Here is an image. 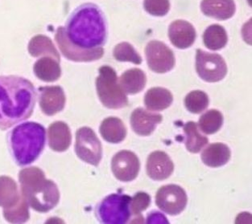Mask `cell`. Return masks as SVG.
<instances>
[{
  "label": "cell",
  "instance_id": "d4e9b609",
  "mask_svg": "<svg viewBox=\"0 0 252 224\" xmlns=\"http://www.w3.org/2000/svg\"><path fill=\"white\" fill-rule=\"evenodd\" d=\"M184 131L186 135V149L192 154L199 153L208 143V139L200 134L197 125L194 121H189L184 125Z\"/></svg>",
  "mask_w": 252,
  "mask_h": 224
},
{
  "label": "cell",
  "instance_id": "8992f818",
  "mask_svg": "<svg viewBox=\"0 0 252 224\" xmlns=\"http://www.w3.org/2000/svg\"><path fill=\"white\" fill-rule=\"evenodd\" d=\"M130 196L112 194L100 202L96 215L100 222L106 224H124L128 223L131 212Z\"/></svg>",
  "mask_w": 252,
  "mask_h": 224
},
{
  "label": "cell",
  "instance_id": "f1b7e54d",
  "mask_svg": "<svg viewBox=\"0 0 252 224\" xmlns=\"http://www.w3.org/2000/svg\"><path fill=\"white\" fill-rule=\"evenodd\" d=\"M210 105L208 95L202 91L196 90L189 92L185 99L186 109L192 113H201Z\"/></svg>",
  "mask_w": 252,
  "mask_h": 224
},
{
  "label": "cell",
  "instance_id": "cb8c5ba5",
  "mask_svg": "<svg viewBox=\"0 0 252 224\" xmlns=\"http://www.w3.org/2000/svg\"><path fill=\"white\" fill-rule=\"evenodd\" d=\"M21 195L16 182L7 176L0 177V207L8 209L19 202Z\"/></svg>",
  "mask_w": 252,
  "mask_h": 224
},
{
  "label": "cell",
  "instance_id": "1f68e13d",
  "mask_svg": "<svg viewBox=\"0 0 252 224\" xmlns=\"http://www.w3.org/2000/svg\"><path fill=\"white\" fill-rule=\"evenodd\" d=\"M144 9L155 16H164L170 9L169 0H144Z\"/></svg>",
  "mask_w": 252,
  "mask_h": 224
},
{
  "label": "cell",
  "instance_id": "ba28073f",
  "mask_svg": "<svg viewBox=\"0 0 252 224\" xmlns=\"http://www.w3.org/2000/svg\"><path fill=\"white\" fill-rule=\"evenodd\" d=\"M196 69L201 79L210 83L220 82L227 73L226 62L221 56L201 49L197 50Z\"/></svg>",
  "mask_w": 252,
  "mask_h": 224
},
{
  "label": "cell",
  "instance_id": "277c9868",
  "mask_svg": "<svg viewBox=\"0 0 252 224\" xmlns=\"http://www.w3.org/2000/svg\"><path fill=\"white\" fill-rule=\"evenodd\" d=\"M11 156L20 167L34 163L42 153L46 140L45 128L30 121L17 125L8 134Z\"/></svg>",
  "mask_w": 252,
  "mask_h": 224
},
{
  "label": "cell",
  "instance_id": "e0dca14e",
  "mask_svg": "<svg viewBox=\"0 0 252 224\" xmlns=\"http://www.w3.org/2000/svg\"><path fill=\"white\" fill-rule=\"evenodd\" d=\"M201 9L204 15L219 20H226L235 13L234 0H202Z\"/></svg>",
  "mask_w": 252,
  "mask_h": 224
},
{
  "label": "cell",
  "instance_id": "ffe728a7",
  "mask_svg": "<svg viewBox=\"0 0 252 224\" xmlns=\"http://www.w3.org/2000/svg\"><path fill=\"white\" fill-rule=\"evenodd\" d=\"M99 130L105 141L114 144L124 141L126 136V129L122 120L114 116L103 120Z\"/></svg>",
  "mask_w": 252,
  "mask_h": 224
},
{
  "label": "cell",
  "instance_id": "f546056e",
  "mask_svg": "<svg viewBox=\"0 0 252 224\" xmlns=\"http://www.w3.org/2000/svg\"><path fill=\"white\" fill-rule=\"evenodd\" d=\"M114 57L121 62H131L135 64L142 63V58L139 53L129 43L123 42L115 46L114 49Z\"/></svg>",
  "mask_w": 252,
  "mask_h": 224
},
{
  "label": "cell",
  "instance_id": "4316f807",
  "mask_svg": "<svg viewBox=\"0 0 252 224\" xmlns=\"http://www.w3.org/2000/svg\"><path fill=\"white\" fill-rule=\"evenodd\" d=\"M200 130L204 134H214L217 133L223 125V116L219 110H211L201 115L199 119Z\"/></svg>",
  "mask_w": 252,
  "mask_h": 224
},
{
  "label": "cell",
  "instance_id": "7c38bea8",
  "mask_svg": "<svg viewBox=\"0 0 252 224\" xmlns=\"http://www.w3.org/2000/svg\"><path fill=\"white\" fill-rule=\"evenodd\" d=\"M65 95L60 86H45L39 88V104L44 114L48 116L61 112L65 106Z\"/></svg>",
  "mask_w": 252,
  "mask_h": 224
},
{
  "label": "cell",
  "instance_id": "d6986e66",
  "mask_svg": "<svg viewBox=\"0 0 252 224\" xmlns=\"http://www.w3.org/2000/svg\"><path fill=\"white\" fill-rule=\"evenodd\" d=\"M33 71L38 79L44 82H56L62 75L60 62L49 56L38 59L34 64Z\"/></svg>",
  "mask_w": 252,
  "mask_h": 224
},
{
  "label": "cell",
  "instance_id": "9a60e30c",
  "mask_svg": "<svg viewBox=\"0 0 252 224\" xmlns=\"http://www.w3.org/2000/svg\"><path fill=\"white\" fill-rule=\"evenodd\" d=\"M168 37L175 47L180 49H188L196 40V31L187 21L176 20L169 26Z\"/></svg>",
  "mask_w": 252,
  "mask_h": 224
},
{
  "label": "cell",
  "instance_id": "7a4b0ae2",
  "mask_svg": "<svg viewBox=\"0 0 252 224\" xmlns=\"http://www.w3.org/2000/svg\"><path fill=\"white\" fill-rule=\"evenodd\" d=\"M36 92L29 80L17 76L0 77V130L29 119L33 112Z\"/></svg>",
  "mask_w": 252,
  "mask_h": 224
},
{
  "label": "cell",
  "instance_id": "6da1fadb",
  "mask_svg": "<svg viewBox=\"0 0 252 224\" xmlns=\"http://www.w3.org/2000/svg\"><path fill=\"white\" fill-rule=\"evenodd\" d=\"M55 38L62 54L69 60L91 62L101 59L106 40L104 15L97 5H82L69 17L66 28H58Z\"/></svg>",
  "mask_w": 252,
  "mask_h": 224
},
{
  "label": "cell",
  "instance_id": "603a6c76",
  "mask_svg": "<svg viewBox=\"0 0 252 224\" xmlns=\"http://www.w3.org/2000/svg\"><path fill=\"white\" fill-rule=\"evenodd\" d=\"M29 52L30 55L34 57L47 56L57 59L58 61L60 62L61 60L59 53L54 46L53 42L45 35H38L34 36L29 42Z\"/></svg>",
  "mask_w": 252,
  "mask_h": 224
},
{
  "label": "cell",
  "instance_id": "83f0119b",
  "mask_svg": "<svg viewBox=\"0 0 252 224\" xmlns=\"http://www.w3.org/2000/svg\"><path fill=\"white\" fill-rule=\"evenodd\" d=\"M29 206L22 195L19 202L8 209H3V216L7 222L11 224H24L30 218Z\"/></svg>",
  "mask_w": 252,
  "mask_h": 224
},
{
  "label": "cell",
  "instance_id": "30bf717a",
  "mask_svg": "<svg viewBox=\"0 0 252 224\" xmlns=\"http://www.w3.org/2000/svg\"><path fill=\"white\" fill-rule=\"evenodd\" d=\"M147 62L151 70L157 73H168L174 68L175 56L173 51L160 41L153 40L145 49Z\"/></svg>",
  "mask_w": 252,
  "mask_h": 224
},
{
  "label": "cell",
  "instance_id": "4dcf8cb0",
  "mask_svg": "<svg viewBox=\"0 0 252 224\" xmlns=\"http://www.w3.org/2000/svg\"><path fill=\"white\" fill-rule=\"evenodd\" d=\"M151 203V197L145 192H138L131 198L130 202V212L134 216H139L145 211Z\"/></svg>",
  "mask_w": 252,
  "mask_h": 224
},
{
  "label": "cell",
  "instance_id": "8fae6325",
  "mask_svg": "<svg viewBox=\"0 0 252 224\" xmlns=\"http://www.w3.org/2000/svg\"><path fill=\"white\" fill-rule=\"evenodd\" d=\"M111 169L118 180L130 182L137 178L140 163L135 153L130 150H121L112 158Z\"/></svg>",
  "mask_w": 252,
  "mask_h": 224
},
{
  "label": "cell",
  "instance_id": "9c48e42d",
  "mask_svg": "<svg viewBox=\"0 0 252 224\" xmlns=\"http://www.w3.org/2000/svg\"><path fill=\"white\" fill-rule=\"evenodd\" d=\"M188 202V197L182 187L177 185H166L160 187L156 195V204L164 213L177 216L182 213Z\"/></svg>",
  "mask_w": 252,
  "mask_h": 224
},
{
  "label": "cell",
  "instance_id": "4fadbf2b",
  "mask_svg": "<svg viewBox=\"0 0 252 224\" xmlns=\"http://www.w3.org/2000/svg\"><path fill=\"white\" fill-rule=\"evenodd\" d=\"M146 168L149 178L153 180L163 181L172 175L174 170V164L165 152L158 150L149 154Z\"/></svg>",
  "mask_w": 252,
  "mask_h": 224
},
{
  "label": "cell",
  "instance_id": "5bb4252c",
  "mask_svg": "<svg viewBox=\"0 0 252 224\" xmlns=\"http://www.w3.org/2000/svg\"><path fill=\"white\" fill-rule=\"evenodd\" d=\"M161 114L152 112L143 108L135 109L130 115V125L135 134L139 136H149L161 123Z\"/></svg>",
  "mask_w": 252,
  "mask_h": 224
},
{
  "label": "cell",
  "instance_id": "2e32d148",
  "mask_svg": "<svg viewBox=\"0 0 252 224\" xmlns=\"http://www.w3.org/2000/svg\"><path fill=\"white\" fill-rule=\"evenodd\" d=\"M72 141L69 125L63 121H56L48 129L49 147L56 152H64L69 149Z\"/></svg>",
  "mask_w": 252,
  "mask_h": 224
},
{
  "label": "cell",
  "instance_id": "3957f363",
  "mask_svg": "<svg viewBox=\"0 0 252 224\" xmlns=\"http://www.w3.org/2000/svg\"><path fill=\"white\" fill-rule=\"evenodd\" d=\"M21 195L29 207L46 213L58 204L60 192L53 181L46 179L43 170L38 167H28L19 174Z\"/></svg>",
  "mask_w": 252,
  "mask_h": 224
},
{
  "label": "cell",
  "instance_id": "7402d4cb",
  "mask_svg": "<svg viewBox=\"0 0 252 224\" xmlns=\"http://www.w3.org/2000/svg\"><path fill=\"white\" fill-rule=\"evenodd\" d=\"M146 82V75L141 69L131 68L123 73L119 83L125 93L136 94L144 89Z\"/></svg>",
  "mask_w": 252,
  "mask_h": 224
},
{
  "label": "cell",
  "instance_id": "52a82bcc",
  "mask_svg": "<svg viewBox=\"0 0 252 224\" xmlns=\"http://www.w3.org/2000/svg\"><path fill=\"white\" fill-rule=\"evenodd\" d=\"M75 152L85 163L97 167L102 160V147L97 135L90 127L80 128L76 133Z\"/></svg>",
  "mask_w": 252,
  "mask_h": 224
},
{
  "label": "cell",
  "instance_id": "484cf974",
  "mask_svg": "<svg viewBox=\"0 0 252 224\" xmlns=\"http://www.w3.org/2000/svg\"><path fill=\"white\" fill-rule=\"evenodd\" d=\"M203 40L207 49L213 51L220 50L227 44V34L223 27L213 25L209 26L204 32Z\"/></svg>",
  "mask_w": 252,
  "mask_h": 224
},
{
  "label": "cell",
  "instance_id": "ac0fdd59",
  "mask_svg": "<svg viewBox=\"0 0 252 224\" xmlns=\"http://www.w3.org/2000/svg\"><path fill=\"white\" fill-rule=\"evenodd\" d=\"M231 153L230 148L223 143H213L201 153V160L209 167H221L230 161Z\"/></svg>",
  "mask_w": 252,
  "mask_h": 224
},
{
  "label": "cell",
  "instance_id": "44dd1931",
  "mask_svg": "<svg viewBox=\"0 0 252 224\" xmlns=\"http://www.w3.org/2000/svg\"><path fill=\"white\" fill-rule=\"evenodd\" d=\"M173 101V94L167 88L155 87L148 89L144 103L150 111H162L168 109Z\"/></svg>",
  "mask_w": 252,
  "mask_h": 224
},
{
  "label": "cell",
  "instance_id": "5b68a950",
  "mask_svg": "<svg viewBox=\"0 0 252 224\" xmlns=\"http://www.w3.org/2000/svg\"><path fill=\"white\" fill-rule=\"evenodd\" d=\"M96 79L97 96L106 108L119 110L128 106L126 93L121 88L114 68L104 65L99 68Z\"/></svg>",
  "mask_w": 252,
  "mask_h": 224
}]
</instances>
